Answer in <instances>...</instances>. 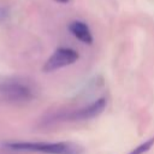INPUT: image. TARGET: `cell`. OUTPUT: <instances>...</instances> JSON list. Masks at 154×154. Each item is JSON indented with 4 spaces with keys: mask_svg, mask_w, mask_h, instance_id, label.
I'll list each match as a JSON object with an SVG mask.
<instances>
[{
    "mask_svg": "<svg viewBox=\"0 0 154 154\" xmlns=\"http://www.w3.org/2000/svg\"><path fill=\"white\" fill-rule=\"evenodd\" d=\"M37 95L35 83L23 77H7L0 79V100L11 105H24Z\"/></svg>",
    "mask_w": 154,
    "mask_h": 154,
    "instance_id": "6da1fadb",
    "label": "cell"
},
{
    "mask_svg": "<svg viewBox=\"0 0 154 154\" xmlns=\"http://www.w3.org/2000/svg\"><path fill=\"white\" fill-rule=\"evenodd\" d=\"M6 148L14 150L38 152L43 154H83L84 148L73 142H6Z\"/></svg>",
    "mask_w": 154,
    "mask_h": 154,
    "instance_id": "7a4b0ae2",
    "label": "cell"
},
{
    "mask_svg": "<svg viewBox=\"0 0 154 154\" xmlns=\"http://www.w3.org/2000/svg\"><path fill=\"white\" fill-rule=\"evenodd\" d=\"M78 58H79V54L73 48L59 47L52 53V55L45 63L43 71L45 72H52V71L63 69L65 66L72 65L78 60Z\"/></svg>",
    "mask_w": 154,
    "mask_h": 154,
    "instance_id": "3957f363",
    "label": "cell"
},
{
    "mask_svg": "<svg viewBox=\"0 0 154 154\" xmlns=\"http://www.w3.org/2000/svg\"><path fill=\"white\" fill-rule=\"evenodd\" d=\"M106 105H107V100H106V97L102 96V97L93 101L91 103L69 113L66 116V119H69V120H88V119H93V118L100 116L105 111Z\"/></svg>",
    "mask_w": 154,
    "mask_h": 154,
    "instance_id": "277c9868",
    "label": "cell"
},
{
    "mask_svg": "<svg viewBox=\"0 0 154 154\" xmlns=\"http://www.w3.org/2000/svg\"><path fill=\"white\" fill-rule=\"evenodd\" d=\"M69 31L81 42L90 45L93 42V34L87 23L82 20H72L69 23Z\"/></svg>",
    "mask_w": 154,
    "mask_h": 154,
    "instance_id": "5b68a950",
    "label": "cell"
},
{
    "mask_svg": "<svg viewBox=\"0 0 154 154\" xmlns=\"http://www.w3.org/2000/svg\"><path fill=\"white\" fill-rule=\"evenodd\" d=\"M153 146H154V137H152V138L147 140L146 142H143V143L138 144L135 149L130 150L128 154H144V153H147V152H148Z\"/></svg>",
    "mask_w": 154,
    "mask_h": 154,
    "instance_id": "8992f818",
    "label": "cell"
},
{
    "mask_svg": "<svg viewBox=\"0 0 154 154\" xmlns=\"http://www.w3.org/2000/svg\"><path fill=\"white\" fill-rule=\"evenodd\" d=\"M8 16V12H7V10L6 8H0V20H5L6 19V17Z\"/></svg>",
    "mask_w": 154,
    "mask_h": 154,
    "instance_id": "52a82bcc",
    "label": "cell"
},
{
    "mask_svg": "<svg viewBox=\"0 0 154 154\" xmlns=\"http://www.w3.org/2000/svg\"><path fill=\"white\" fill-rule=\"evenodd\" d=\"M54 1H55V2H58V4H63V5H64V4H69V2H70V0H54Z\"/></svg>",
    "mask_w": 154,
    "mask_h": 154,
    "instance_id": "ba28073f",
    "label": "cell"
}]
</instances>
